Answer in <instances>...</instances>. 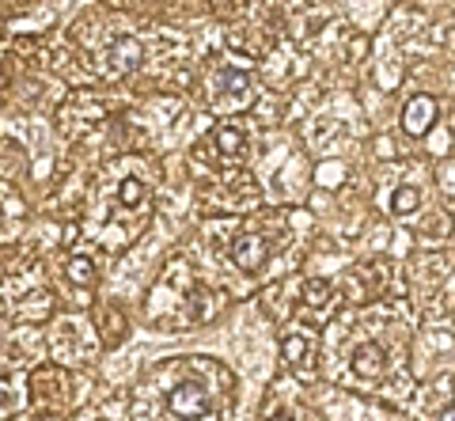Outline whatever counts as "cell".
Returning <instances> with one entry per match:
<instances>
[{"mask_svg":"<svg viewBox=\"0 0 455 421\" xmlns=\"http://www.w3.org/2000/svg\"><path fill=\"white\" fill-rule=\"evenodd\" d=\"M140 58H145L140 38L118 35V38H110V46L103 50V61H99V68H103L107 76H125V73H133V68L140 65Z\"/></svg>","mask_w":455,"mask_h":421,"instance_id":"277c9868","label":"cell"},{"mask_svg":"<svg viewBox=\"0 0 455 421\" xmlns=\"http://www.w3.org/2000/svg\"><path fill=\"white\" fill-rule=\"evenodd\" d=\"M228 258H232L235 270L243 274H262V266L269 258V247L259 232H243L239 240H232V247H228Z\"/></svg>","mask_w":455,"mask_h":421,"instance_id":"52a82bcc","label":"cell"},{"mask_svg":"<svg viewBox=\"0 0 455 421\" xmlns=\"http://www.w3.org/2000/svg\"><path fill=\"white\" fill-rule=\"evenodd\" d=\"M145 202H148V182H145V179L130 175V179L118 182V205H122V209H140Z\"/></svg>","mask_w":455,"mask_h":421,"instance_id":"30bf717a","label":"cell"},{"mask_svg":"<svg viewBox=\"0 0 455 421\" xmlns=\"http://www.w3.org/2000/svg\"><path fill=\"white\" fill-rule=\"evenodd\" d=\"M349 364H353V372H357L361 380H379V376H387L391 357H387V349H383L379 342H361L357 349H353Z\"/></svg>","mask_w":455,"mask_h":421,"instance_id":"9c48e42d","label":"cell"},{"mask_svg":"<svg viewBox=\"0 0 455 421\" xmlns=\"http://www.w3.org/2000/svg\"><path fill=\"white\" fill-rule=\"evenodd\" d=\"M440 421H455V406H444V410H440Z\"/></svg>","mask_w":455,"mask_h":421,"instance_id":"9a60e30c","label":"cell"},{"mask_svg":"<svg viewBox=\"0 0 455 421\" xmlns=\"http://www.w3.org/2000/svg\"><path fill=\"white\" fill-rule=\"evenodd\" d=\"M251 103V76L239 68H224L217 76V91H212V107L217 110H239Z\"/></svg>","mask_w":455,"mask_h":421,"instance_id":"8992f818","label":"cell"},{"mask_svg":"<svg viewBox=\"0 0 455 421\" xmlns=\"http://www.w3.org/2000/svg\"><path fill=\"white\" fill-rule=\"evenodd\" d=\"M436 99L433 95H414L406 107H403V133L410 137H429L433 122H436Z\"/></svg>","mask_w":455,"mask_h":421,"instance_id":"ba28073f","label":"cell"},{"mask_svg":"<svg viewBox=\"0 0 455 421\" xmlns=\"http://www.w3.org/2000/svg\"><path fill=\"white\" fill-rule=\"evenodd\" d=\"M383 281H387V266L383 262H364L346 277V297L353 304H372L379 297Z\"/></svg>","mask_w":455,"mask_h":421,"instance_id":"5b68a950","label":"cell"},{"mask_svg":"<svg viewBox=\"0 0 455 421\" xmlns=\"http://www.w3.org/2000/svg\"><path fill=\"white\" fill-rule=\"evenodd\" d=\"M281 353H284V361H289V364L300 369V364L307 361V338H304V334H289V338L281 342Z\"/></svg>","mask_w":455,"mask_h":421,"instance_id":"5bb4252c","label":"cell"},{"mask_svg":"<svg viewBox=\"0 0 455 421\" xmlns=\"http://www.w3.org/2000/svg\"><path fill=\"white\" fill-rule=\"evenodd\" d=\"M164 402H167V414L175 417V421H197V417H205L212 410L209 387L197 384V380H179L175 387L167 391Z\"/></svg>","mask_w":455,"mask_h":421,"instance_id":"7a4b0ae2","label":"cell"},{"mask_svg":"<svg viewBox=\"0 0 455 421\" xmlns=\"http://www.w3.org/2000/svg\"><path fill=\"white\" fill-rule=\"evenodd\" d=\"M197 152H202V160H212V163H239L243 160V152H247V133L239 130L235 122H220V125H212L209 137L197 145Z\"/></svg>","mask_w":455,"mask_h":421,"instance_id":"6da1fadb","label":"cell"},{"mask_svg":"<svg viewBox=\"0 0 455 421\" xmlns=\"http://www.w3.org/2000/svg\"><path fill=\"white\" fill-rule=\"evenodd\" d=\"M387 209H391V217H410V213H418V209H421V190L406 182V187H398V190L391 194Z\"/></svg>","mask_w":455,"mask_h":421,"instance_id":"8fae6325","label":"cell"},{"mask_svg":"<svg viewBox=\"0 0 455 421\" xmlns=\"http://www.w3.org/2000/svg\"><path fill=\"white\" fill-rule=\"evenodd\" d=\"M269 421H296L289 410H281V414H274V417H269Z\"/></svg>","mask_w":455,"mask_h":421,"instance_id":"2e32d148","label":"cell"},{"mask_svg":"<svg viewBox=\"0 0 455 421\" xmlns=\"http://www.w3.org/2000/svg\"><path fill=\"white\" fill-rule=\"evenodd\" d=\"M95 322H99V330L107 334V322H110V346H118L122 338H125V319H122V312L114 304H107V307H99L95 312Z\"/></svg>","mask_w":455,"mask_h":421,"instance_id":"4fadbf2b","label":"cell"},{"mask_svg":"<svg viewBox=\"0 0 455 421\" xmlns=\"http://www.w3.org/2000/svg\"><path fill=\"white\" fill-rule=\"evenodd\" d=\"M65 274H68V281L73 285H80V289H88V285H95V262L88 258V255H73L65 262Z\"/></svg>","mask_w":455,"mask_h":421,"instance_id":"7c38bea8","label":"cell"},{"mask_svg":"<svg viewBox=\"0 0 455 421\" xmlns=\"http://www.w3.org/2000/svg\"><path fill=\"white\" fill-rule=\"evenodd\" d=\"M338 312V297H334V285L326 277H311L304 281V289H300V315L311 322V327H323L326 319H331Z\"/></svg>","mask_w":455,"mask_h":421,"instance_id":"3957f363","label":"cell"}]
</instances>
